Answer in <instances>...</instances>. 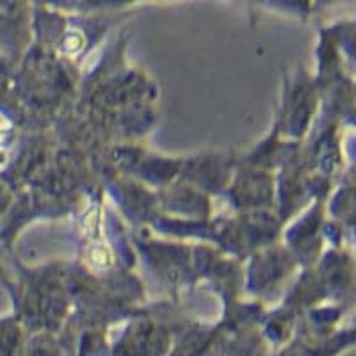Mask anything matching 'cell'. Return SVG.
Listing matches in <instances>:
<instances>
[{
  "instance_id": "obj_1",
  "label": "cell",
  "mask_w": 356,
  "mask_h": 356,
  "mask_svg": "<svg viewBox=\"0 0 356 356\" xmlns=\"http://www.w3.org/2000/svg\"><path fill=\"white\" fill-rule=\"evenodd\" d=\"M82 43H84V38H82L81 33H70L63 40L61 49L68 56H73V54H77L82 49Z\"/></svg>"
}]
</instances>
